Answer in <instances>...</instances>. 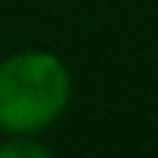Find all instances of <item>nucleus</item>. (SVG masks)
Wrapping results in <instances>:
<instances>
[{
	"instance_id": "obj_1",
	"label": "nucleus",
	"mask_w": 158,
	"mask_h": 158,
	"mask_svg": "<svg viewBox=\"0 0 158 158\" xmlns=\"http://www.w3.org/2000/svg\"><path fill=\"white\" fill-rule=\"evenodd\" d=\"M71 102V71L47 50H22L0 62V133L34 136Z\"/></svg>"
},
{
	"instance_id": "obj_2",
	"label": "nucleus",
	"mask_w": 158,
	"mask_h": 158,
	"mask_svg": "<svg viewBox=\"0 0 158 158\" xmlns=\"http://www.w3.org/2000/svg\"><path fill=\"white\" fill-rule=\"evenodd\" d=\"M0 158H56L34 136H6L0 139Z\"/></svg>"
}]
</instances>
